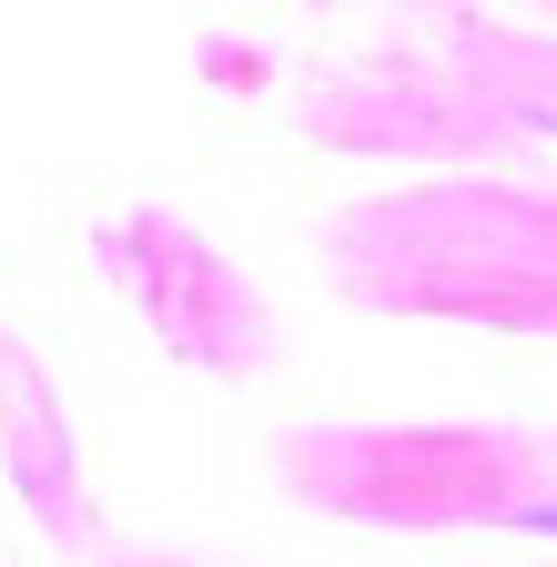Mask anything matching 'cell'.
Here are the masks:
<instances>
[]
</instances>
